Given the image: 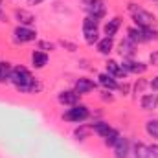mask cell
Returning a JSON list of instances; mask_svg holds the SVG:
<instances>
[{
	"label": "cell",
	"mask_w": 158,
	"mask_h": 158,
	"mask_svg": "<svg viewBox=\"0 0 158 158\" xmlns=\"http://www.w3.org/2000/svg\"><path fill=\"white\" fill-rule=\"evenodd\" d=\"M129 11H131L132 20H134V24L138 28H155L156 17L151 11H147V9H143V7H140L136 4H129Z\"/></svg>",
	"instance_id": "7a4b0ae2"
},
{
	"label": "cell",
	"mask_w": 158,
	"mask_h": 158,
	"mask_svg": "<svg viewBox=\"0 0 158 158\" xmlns=\"http://www.w3.org/2000/svg\"><path fill=\"white\" fill-rule=\"evenodd\" d=\"M83 7L86 11V17H92L96 20H99L107 15V6H105L103 0H90L86 4H83Z\"/></svg>",
	"instance_id": "5b68a950"
},
{
	"label": "cell",
	"mask_w": 158,
	"mask_h": 158,
	"mask_svg": "<svg viewBox=\"0 0 158 158\" xmlns=\"http://www.w3.org/2000/svg\"><path fill=\"white\" fill-rule=\"evenodd\" d=\"M145 131H147V134H149L151 138L158 140V119H147Z\"/></svg>",
	"instance_id": "44dd1931"
},
{
	"label": "cell",
	"mask_w": 158,
	"mask_h": 158,
	"mask_svg": "<svg viewBox=\"0 0 158 158\" xmlns=\"http://www.w3.org/2000/svg\"><path fill=\"white\" fill-rule=\"evenodd\" d=\"M119 26H121V19H119V17L110 19V20L105 24V28H103V31H105V37H114V35H116V31L119 30Z\"/></svg>",
	"instance_id": "e0dca14e"
},
{
	"label": "cell",
	"mask_w": 158,
	"mask_h": 158,
	"mask_svg": "<svg viewBox=\"0 0 158 158\" xmlns=\"http://www.w3.org/2000/svg\"><path fill=\"white\" fill-rule=\"evenodd\" d=\"M13 37H15L17 42L26 44V42H31V40L37 39V33H35L31 28H28V26H17V28L13 30Z\"/></svg>",
	"instance_id": "8992f818"
},
{
	"label": "cell",
	"mask_w": 158,
	"mask_h": 158,
	"mask_svg": "<svg viewBox=\"0 0 158 158\" xmlns=\"http://www.w3.org/2000/svg\"><path fill=\"white\" fill-rule=\"evenodd\" d=\"M0 4H2V0H0ZM0 15H2V6H0Z\"/></svg>",
	"instance_id": "4dcf8cb0"
},
{
	"label": "cell",
	"mask_w": 158,
	"mask_h": 158,
	"mask_svg": "<svg viewBox=\"0 0 158 158\" xmlns=\"http://www.w3.org/2000/svg\"><path fill=\"white\" fill-rule=\"evenodd\" d=\"M11 64L9 63H0V83L2 81H9V76H11Z\"/></svg>",
	"instance_id": "603a6c76"
},
{
	"label": "cell",
	"mask_w": 158,
	"mask_h": 158,
	"mask_svg": "<svg viewBox=\"0 0 158 158\" xmlns=\"http://www.w3.org/2000/svg\"><path fill=\"white\" fill-rule=\"evenodd\" d=\"M121 66H123V70L127 74H145V70H147V64L145 63L134 61V59H123Z\"/></svg>",
	"instance_id": "52a82bcc"
},
{
	"label": "cell",
	"mask_w": 158,
	"mask_h": 158,
	"mask_svg": "<svg viewBox=\"0 0 158 158\" xmlns=\"http://www.w3.org/2000/svg\"><path fill=\"white\" fill-rule=\"evenodd\" d=\"M98 81H99V85H101V86H105L107 90H116V88H119L116 77H112V76H110V74H107V72L99 74V76H98Z\"/></svg>",
	"instance_id": "9a60e30c"
},
{
	"label": "cell",
	"mask_w": 158,
	"mask_h": 158,
	"mask_svg": "<svg viewBox=\"0 0 158 158\" xmlns=\"http://www.w3.org/2000/svg\"><path fill=\"white\" fill-rule=\"evenodd\" d=\"M90 116V110H88V107H85V105H74L72 109H68L66 112H64V116L63 118L66 119V121H72V123H83L85 119H88Z\"/></svg>",
	"instance_id": "277c9868"
},
{
	"label": "cell",
	"mask_w": 158,
	"mask_h": 158,
	"mask_svg": "<svg viewBox=\"0 0 158 158\" xmlns=\"http://www.w3.org/2000/svg\"><path fill=\"white\" fill-rule=\"evenodd\" d=\"M85 136H86V131H85L83 127L76 131V138H77V140H85Z\"/></svg>",
	"instance_id": "484cf974"
},
{
	"label": "cell",
	"mask_w": 158,
	"mask_h": 158,
	"mask_svg": "<svg viewBox=\"0 0 158 158\" xmlns=\"http://www.w3.org/2000/svg\"><path fill=\"white\" fill-rule=\"evenodd\" d=\"M15 19L19 20V26H31L35 22V17L30 11H26V9H17L15 11Z\"/></svg>",
	"instance_id": "5bb4252c"
},
{
	"label": "cell",
	"mask_w": 158,
	"mask_h": 158,
	"mask_svg": "<svg viewBox=\"0 0 158 158\" xmlns=\"http://www.w3.org/2000/svg\"><path fill=\"white\" fill-rule=\"evenodd\" d=\"M92 129H94V132L99 134L101 138H105V136L112 131V127H110L107 121H94V123H92Z\"/></svg>",
	"instance_id": "d6986e66"
},
{
	"label": "cell",
	"mask_w": 158,
	"mask_h": 158,
	"mask_svg": "<svg viewBox=\"0 0 158 158\" xmlns=\"http://www.w3.org/2000/svg\"><path fill=\"white\" fill-rule=\"evenodd\" d=\"M155 2H158V0H155Z\"/></svg>",
	"instance_id": "1f68e13d"
},
{
	"label": "cell",
	"mask_w": 158,
	"mask_h": 158,
	"mask_svg": "<svg viewBox=\"0 0 158 158\" xmlns=\"http://www.w3.org/2000/svg\"><path fill=\"white\" fill-rule=\"evenodd\" d=\"M98 26H99V20L92 19V17H86L83 20V37H85V42L88 46H94L98 44L99 40V31H98Z\"/></svg>",
	"instance_id": "3957f363"
},
{
	"label": "cell",
	"mask_w": 158,
	"mask_h": 158,
	"mask_svg": "<svg viewBox=\"0 0 158 158\" xmlns=\"http://www.w3.org/2000/svg\"><path fill=\"white\" fill-rule=\"evenodd\" d=\"M118 52H119V55H121L123 59H132L134 53H136V44L129 39V37H125V39L119 42V50Z\"/></svg>",
	"instance_id": "9c48e42d"
},
{
	"label": "cell",
	"mask_w": 158,
	"mask_h": 158,
	"mask_svg": "<svg viewBox=\"0 0 158 158\" xmlns=\"http://www.w3.org/2000/svg\"><path fill=\"white\" fill-rule=\"evenodd\" d=\"M39 50H53V44L48 40H40L39 42Z\"/></svg>",
	"instance_id": "d4e9b609"
},
{
	"label": "cell",
	"mask_w": 158,
	"mask_h": 158,
	"mask_svg": "<svg viewBox=\"0 0 158 158\" xmlns=\"http://www.w3.org/2000/svg\"><path fill=\"white\" fill-rule=\"evenodd\" d=\"M140 105L143 110H155L158 109V94H143L140 99Z\"/></svg>",
	"instance_id": "7c38bea8"
},
{
	"label": "cell",
	"mask_w": 158,
	"mask_h": 158,
	"mask_svg": "<svg viewBox=\"0 0 158 158\" xmlns=\"http://www.w3.org/2000/svg\"><path fill=\"white\" fill-rule=\"evenodd\" d=\"M44 0H28V4L30 6H39V4H42Z\"/></svg>",
	"instance_id": "f546056e"
},
{
	"label": "cell",
	"mask_w": 158,
	"mask_h": 158,
	"mask_svg": "<svg viewBox=\"0 0 158 158\" xmlns=\"http://www.w3.org/2000/svg\"><path fill=\"white\" fill-rule=\"evenodd\" d=\"M149 158H158V145L156 143L149 145Z\"/></svg>",
	"instance_id": "cb8c5ba5"
},
{
	"label": "cell",
	"mask_w": 158,
	"mask_h": 158,
	"mask_svg": "<svg viewBox=\"0 0 158 158\" xmlns=\"http://www.w3.org/2000/svg\"><path fill=\"white\" fill-rule=\"evenodd\" d=\"M9 81L15 85V88H17L19 92L33 94V92H39L40 90V85L33 79V76L30 74V70L24 68V66H15V68L11 70Z\"/></svg>",
	"instance_id": "6da1fadb"
},
{
	"label": "cell",
	"mask_w": 158,
	"mask_h": 158,
	"mask_svg": "<svg viewBox=\"0 0 158 158\" xmlns=\"http://www.w3.org/2000/svg\"><path fill=\"white\" fill-rule=\"evenodd\" d=\"M132 156L134 158H149V147L145 145V143H142V142H138V143H134L132 145Z\"/></svg>",
	"instance_id": "ffe728a7"
},
{
	"label": "cell",
	"mask_w": 158,
	"mask_h": 158,
	"mask_svg": "<svg viewBox=\"0 0 158 158\" xmlns=\"http://www.w3.org/2000/svg\"><path fill=\"white\" fill-rule=\"evenodd\" d=\"M149 86H151L153 90H156V92H158V76H155V77L149 81Z\"/></svg>",
	"instance_id": "4316f807"
},
{
	"label": "cell",
	"mask_w": 158,
	"mask_h": 158,
	"mask_svg": "<svg viewBox=\"0 0 158 158\" xmlns=\"http://www.w3.org/2000/svg\"><path fill=\"white\" fill-rule=\"evenodd\" d=\"M105 68H107V74H110L112 77H125L127 76V72L123 70V66L119 64V63H116V61H107V64H105Z\"/></svg>",
	"instance_id": "4fadbf2b"
},
{
	"label": "cell",
	"mask_w": 158,
	"mask_h": 158,
	"mask_svg": "<svg viewBox=\"0 0 158 158\" xmlns=\"http://www.w3.org/2000/svg\"><path fill=\"white\" fill-rule=\"evenodd\" d=\"M112 48H114V40H112V37H103V39L98 40V52H99V53L109 55V53L112 52Z\"/></svg>",
	"instance_id": "ac0fdd59"
},
{
	"label": "cell",
	"mask_w": 158,
	"mask_h": 158,
	"mask_svg": "<svg viewBox=\"0 0 158 158\" xmlns=\"http://www.w3.org/2000/svg\"><path fill=\"white\" fill-rule=\"evenodd\" d=\"M119 138H121V134H119L116 129H112L107 136H105V145H109V147H114L116 145V142H118Z\"/></svg>",
	"instance_id": "7402d4cb"
},
{
	"label": "cell",
	"mask_w": 158,
	"mask_h": 158,
	"mask_svg": "<svg viewBox=\"0 0 158 158\" xmlns=\"http://www.w3.org/2000/svg\"><path fill=\"white\" fill-rule=\"evenodd\" d=\"M131 155V145H129V142H127V138H119L118 142H116V145H114V156L116 158H129Z\"/></svg>",
	"instance_id": "8fae6325"
},
{
	"label": "cell",
	"mask_w": 158,
	"mask_h": 158,
	"mask_svg": "<svg viewBox=\"0 0 158 158\" xmlns=\"http://www.w3.org/2000/svg\"><path fill=\"white\" fill-rule=\"evenodd\" d=\"M145 85H147L145 81H140V83H136V92H142V88H143Z\"/></svg>",
	"instance_id": "f1b7e54d"
},
{
	"label": "cell",
	"mask_w": 158,
	"mask_h": 158,
	"mask_svg": "<svg viewBox=\"0 0 158 158\" xmlns=\"http://www.w3.org/2000/svg\"><path fill=\"white\" fill-rule=\"evenodd\" d=\"M31 64H33V68H44V66L48 64V55H46V52L35 50V52L31 53Z\"/></svg>",
	"instance_id": "2e32d148"
},
{
	"label": "cell",
	"mask_w": 158,
	"mask_h": 158,
	"mask_svg": "<svg viewBox=\"0 0 158 158\" xmlns=\"http://www.w3.org/2000/svg\"><path fill=\"white\" fill-rule=\"evenodd\" d=\"M79 98H81V96H79L76 90H63V92H59V96H57L59 103H61V105H68V107L77 105Z\"/></svg>",
	"instance_id": "ba28073f"
},
{
	"label": "cell",
	"mask_w": 158,
	"mask_h": 158,
	"mask_svg": "<svg viewBox=\"0 0 158 158\" xmlns=\"http://www.w3.org/2000/svg\"><path fill=\"white\" fill-rule=\"evenodd\" d=\"M151 64L153 66H158V52H153L151 53Z\"/></svg>",
	"instance_id": "83f0119b"
},
{
	"label": "cell",
	"mask_w": 158,
	"mask_h": 158,
	"mask_svg": "<svg viewBox=\"0 0 158 158\" xmlns=\"http://www.w3.org/2000/svg\"><path fill=\"white\" fill-rule=\"evenodd\" d=\"M96 88V83L92 81V79L88 77H79L76 81V86H74V90L77 92L79 96H83V94H88L90 90H94Z\"/></svg>",
	"instance_id": "30bf717a"
}]
</instances>
